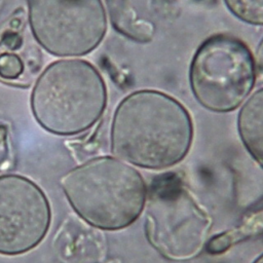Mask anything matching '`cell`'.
<instances>
[{"label": "cell", "mask_w": 263, "mask_h": 263, "mask_svg": "<svg viewBox=\"0 0 263 263\" xmlns=\"http://www.w3.org/2000/svg\"><path fill=\"white\" fill-rule=\"evenodd\" d=\"M193 135L191 115L180 101L157 89H139L114 111L111 151L127 163L163 170L186 157Z\"/></svg>", "instance_id": "6da1fadb"}, {"label": "cell", "mask_w": 263, "mask_h": 263, "mask_svg": "<svg viewBox=\"0 0 263 263\" xmlns=\"http://www.w3.org/2000/svg\"><path fill=\"white\" fill-rule=\"evenodd\" d=\"M60 185L75 213L102 230H119L134 223L147 197L140 172L115 156L95 157L71 168Z\"/></svg>", "instance_id": "7a4b0ae2"}, {"label": "cell", "mask_w": 263, "mask_h": 263, "mask_svg": "<svg viewBox=\"0 0 263 263\" xmlns=\"http://www.w3.org/2000/svg\"><path fill=\"white\" fill-rule=\"evenodd\" d=\"M106 105L105 81L97 68L83 60L50 64L38 78L31 97L37 122L61 136L90 128L103 115Z\"/></svg>", "instance_id": "3957f363"}, {"label": "cell", "mask_w": 263, "mask_h": 263, "mask_svg": "<svg viewBox=\"0 0 263 263\" xmlns=\"http://www.w3.org/2000/svg\"><path fill=\"white\" fill-rule=\"evenodd\" d=\"M257 80L256 64L249 46L230 34H214L201 42L189 68L195 100L209 111L227 113L238 108Z\"/></svg>", "instance_id": "277c9868"}, {"label": "cell", "mask_w": 263, "mask_h": 263, "mask_svg": "<svg viewBox=\"0 0 263 263\" xmlns=\"http://www.w3.org/2000/svg\"><path fill=\"white\" fill-rule=\"evenodd\" d=\"M31 29L38 43L58 57L92 51L107 31L101 0H28Z\"/></svg>", "instance_id": "5b68a950"}, {"label": "cell", "mask_w": 263, "mask_h": 263, "mask_svg": "<svg viewBox=\"0 0 263 263\" xmlns=\"http://www.w3.org/2000/svg\"><path fill=\"white\" fill-rule=\"evenodd\" d=\"M50 219L49 201L35 182L21 175L0 176V254L21 255L36 248Z\"/></svg>", "instance_id": "8992f818"}, {"label": "cell", "mask_w": 263, "mask_h": 263, "mask_svg": "<svg viewBox=\"0 0 263 263\" xmlns=\"http://www.w3.org/2000/svg\"><path fill=\"white\" fill-rule=\"evenodd\" d=\"M209 227L208 216L182 190L177 199L161 197L149 202V239L167 258L187 259L196 255L203 246Z\"/></svg>", "instance_id": "52a82bcc"}, {"label": "cell", "mask_w": 263, "mask_h": 263, "mask_svg": "<svg viewBox=\"0 0 263 263\" xmlns=\"http://www.w3.org/2000/svg\"><path fill=\"white\" fill-rule=\"evenodd\" d=\"M114 30L138 43L151 42L156 33L154 0H106Z\"/></svg>", "instance_id": "ba28073f"}, {"label": "cell", "mask_w": 263, "mask_h": 263, "mask_svg": "<svg viewBox=\"0 0 263 263\" xmlns=\"http://www.w3.org/2000/svg\"><path fill=\"white\" fill-rule=\"evenodd\" d=\"M237 130L249 154L263 168V87L253 92L240 107Z\"/></svg>", "instance_id": "9c48e42d"}, {"label": "cell", "mask_w": 263, "mask_h": 263, "mask_svg": "<svg viewBox=\"0 0 263 263\" xmlns=\"http://www.w3.org/2000/svg\"><path fill=\"white\" fill-rule=\"evenodd\" d=\"M227 9L239 21L263 26V0H224Z\"/></svg>", "instance_id": "30bf717a"}, {"label": "cell", "mask_w": 263, "mask_h": 263, "mask_svg": "<svg viewBox=\"0 0 263 263\" xmlns=\"http://www.w3.org/2000/svg\"><path fill=\"white\" fill-rule=\"evenodd\" d=\"M25 70L23 60L15 53H0V78L7 81L16 80Z\"/></svg>", "instance_id": "8fae6325"}, {"label": "cell", "mask_w": 263, "mask_h": 263, "mask_svg": "<svg viewBox=\"0 0 263 263\" xmlns=\"http://www.w3.org/2000/svg\"><path fill=\"white\" fill-rule=\"evenodd\" d=\"M255 64H256V71H257V78L263 83V37L259 42L256 54H255Z\"/></svg>", "instance_id": "7c38bea8"}, {"label": "cell", "mask_w": 263, "mask_h": 263, "mask_svg": "<svg viewBox=\"0 0 263 263\" xmlns=\"http://www.w3.org/2000/svg\"><path fill=\"white\" fill-rule=\"evenodd\" d=\"M253 263H263V254L262 255H260Z\"/></svg>", "instance_id": "4fadbf2b"}]
</instances>
